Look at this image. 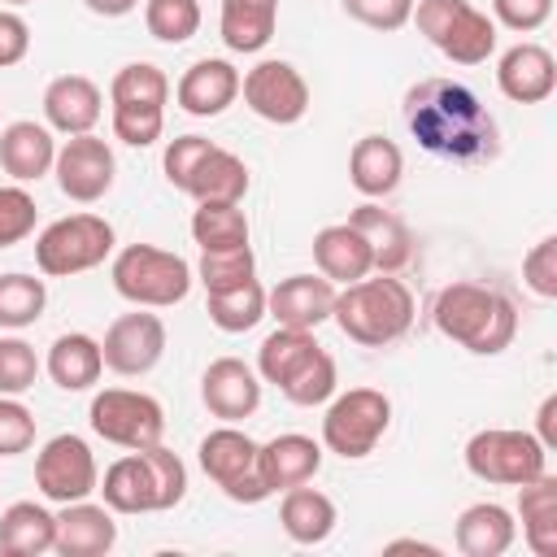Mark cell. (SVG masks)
I'll return each mask as SVG.
<instances>
[{"label": "cell", "mask_w": 557, "mask_h": 557, "mask_svg": "<svg viewBox=\"0 0 557 557\" xmlns=\"http://www.w3.org/2000/svg\"><path fill=\"white\" fill-rule=\"evenodd\" d=\"M431 322L444 339L461 344L474 357H496L513 344L518 335V309L505 292L487 287V283H448L435 292L431 300Z\"/></svg>", "instance_id": "7a4b0ae2"}, {"label": "cell", "mask_w": 557, "mask_h": 557, "mask_svg": "<svg viewBox=\"0 0 557 557\" xmlns=\"http://www.w3.org/2000/svg\"><path fill=\"white\" fill-rule=\"evenodd\" d=\"M48 287L35 274H0V331H22L44 318Z\"/></svg>", "instance_id": "74e56055"}, {"label": "cell", "mask_w": 557, "mask_h": 557, "mask_svg": "<svg viewBox=\"0 0 557 557\" xmlns=\"http://www.w3.org/2000/svg\"><path fill=\"white\" fill-rule=\"evenodd\" d=\"M335 357L326 352V348H318L278 392L292 400V405H300V409H313V405H326L331 396H335Z\"/></svg>", "instance_id": "ab89813d"}, {"label": "cell", "mask_w": 557, "mask_h": 557, "mask_svg": "<svg viewBox=\"0 0 557 557\" xmlns=\"http://www.w3.org/2000/svg\"><path fill=\"white\" fill-rule=\"evenodd\" d=\"M257 470H261L270 492L300 487V483H309L322 470V444L300 435V431L274 435L270 444H257Z\"/></svg>", "instance_id": "7402d4cb"}, {"label": "cell", "mask_w": 557, "mask_h": 557, "mask_svg": "<svg viewBox=\"0 0 557 557\" xmlns=\"http://www.w3.org/2000/svg\"><path fill=\"white\" fill-rule=\"evenodd\" d=\"M239 91H244V104L274 122V126H296L305 113H309V83L305 74L292 65V61H257L244 78H239Z\"/></svg>", "instance_id": "4fadbf2b"}, {"label": "cell", "mask_w": 557, "mask_h": 557, "mask_svg": "<svg viewBox=\"0 0 557 557\" xmlns=\"http://www.w3.org/2000/svg\"><path fill=\"white\" fill-rule=\"evenodd\" d=\"M265 318V287L257 278L226 287V292H209V322L226 335H244Z\"/></svg>", "instance_id": "8d00e7d4"}, {"label": "cell", "mask_w": 557, "mask_h": 557, "mask_svg": "<svg viewBox=\"0 0 557 557\" xmlns=\"http://www.w3.org/2000/svg\"><path fill=\"white\" fill-rule=\"evenodd\" d=\"M104 113V96L87 74H61L44 87V117L61 135H87Z\"/></svg>", "instance_id": "44dd1931"}, {"label": "cell", "mask_w": 557, "mask_h": 557, "mask_svg": "<svg viewBox=\"0 0 557 557\" xmlns=\"http://www.w3.org/2000/svg\"><path fill=\"white\" fill-rule=\"evenodd\" d=\"M453 535H457V548H461L466 557H500V553L513 548V540H518V522H513V513H509L505 505H496V500H479V505L461 509Z\"/></svg>", "instance_id": "f1b7e54d"}, {"label": "cell", "mask_w": 557, "mask_h": 557, "mask_svg": "<svg viewBox=\"0 0 557 557\" xmlns=\"http://www.w3.org/2000/svg\"><path fill=\"white\" fill-rule=\"evenodd\" d=\"M87 422L100 440L117 444V448H148L161 444L165 435V409L157 396L148 392H131V387H104L91 396Z\"/></svg>", "instance_id": "8fae6325"}, {"label": "cell", "mask_w": 557, "mask_h": 557, "mask_svg": "<svg viewBox=\"0 0 557 557\" xmlns=\"http://www.w3.org/2000/svg\"><path fill=\"white\" fill-rule=\"evenodd\" d=\"M100 352H104V366L113 374L139 379L165 357V322L135 305V313H122V318L109 322V331L100 339Z\"/></svg>", "instance_id": "9a60e30c"}, {"label": "cell", "mask_w": 557, "mask_h": 557, "mask_svg": "<svg viewBox=\"0 0 557 557\" xmlns=\"http://www.w3.org/2000/svg\"><path fill=\"white\" fill-rule=\"evenodd\" d=\"M348 222L366 235V244H370V257H374V270H379V274H400V270L413 261V235H409V226H405L392 209L357 205V209L348 213Z\"/></svg>", "instance_id": "d4e9b609"}, {"label": "cell", "mask_w": 557, "mask_h": 557, "mask_svg": "<svg viewBox=\"0 0 557 557\" xmlns=\"http://www.w3.org/2000/svg\"><path fill=\"white\" fill-rule=\"evenodd\" d=\"M209 148H213V139H205V135H178V139L165 144L161 165H165V178H170L174 191H187V178H191L196 165L209 157Z\"/></svg>", "instance_id": "ee69618b"}, {"label": "cell", "mask_w": 557, "mask_h": 557, "mask_svg": "<svg viewBox=\"0 0 557 557\" xmlns=\"http://www.w3.org/2000/svg\"><path fill=\"white\" fill-rule=\"evenodd\" d=\"M52 174H57V187L78 200V205H96L109 187H113V174H117V161H113V148L100 139V135H70L61 148H57V161H52Z\"/></svg>", "instance_id": "5bb4252c"}, {"label": "cell", "mask_w": 557, "mask_h": 557, "mask_svg": "<svg viewBox=\"0 0 557 557\" xmlns=\"http://www.w3.org/2000/svg\"><path fill=\"white\" fill-rule=\"evenodd\" d=\"M331 318L352 344L387 348L413 326V292L396 274H379V278L366 274L357 283H344V292H335Z\"/></svg>", "instance_id": "3957f363"}, {"label": "cell", "mask_w": 557, "mask_h": 557, "mask_svg": "<svg viewBox=\"0 0 557 557\" xmlns=\"http://www.w3.org/2000/svg\"><path fill=\"white\" fill-rule=\"evenodd\" d=\"M4 4H30V0H4Z\"/></svg>", "instance_id": "db71d44e"}, {"label": "cell", "mask_w": 557, "mask_h": 557, "mask_svg": "<svg viewBox=\"0 0 557 557\" xmlns=\"http://www.w3.org/2000/svg\"><path fill=\"white\" fill-rule=\"evenodd\" d=\"M196 278L205 283V292L239 287V283L257 278V257H252L248 244H239V248H209V252H200Z\"/></svg>", "instance_id": "f35d334b"}, {"label": "cell", "mask_w": 557, "mask_h": 557, "mask_svg": "<svg viewBox=\"0 0 557 557\" xmlns=\"http://www.w3.org/2000/svg\"><path fill=\"white\" fill-rule=\"evenodd\" d=\"M39 379V357L26 339L4 335L0 339V396H22Z\"/></svg>", "instance_id": "b9f144b4"}, {"label": "cell", "mask_w": 557, "mask_h": 557, "mask_svg": "<svg viewBox=\"0 0 557 557\" xmlns=\"http://www.w3.org/2000/svg\"><path fill=\"white\" fill-rule=\"evenodd\" d=\"M344 13L370 30H400L413 13V0H344Z\"/></svg>", "instance_id": "7dc6e473"}, {"label": "cell", "mask_w": 557, "mask_h": 557, "mask_svg": "<svg viewBox=\"0 0 557 557\" xmlns=\"http://www.w3.org/2000/svg\"><path fill=\"white\" fill-rule=\"evenodd\" d=\"M278 522H283L287 540H296V544H326L331 531H335V522H339V513H335V500L326 492L300 483V487H287L283 492Z\"/></svg>", "instance_id": "f546056e"}, {"label": "cell", "mask_w": 557, "mask_h": 557, "mask_svg": "<svg viewBox=\"0 0 557 557\" xmlns=\"http://www.w3.org/2000/svg\"><path fill=\"white\" fill-rule=\"evenodd\" d=\"M522 540L535 557H557V479L544 470L518 487Z\"/></svg>", "instance_id": "4dcf8cb0"}, {"label": "cell", "mask_w": 557, "mask_h": 557, "mask_svg": "<svg viewBox=\"0 0 557 557\" xmlns=\"http://www.w3.org/2000/svg\"><path fill=\"white\" fill-rule=\"evenodd\" d=\"M522 283L540 300H557V235H544L527 257H522Z\"/></svg>", "instance_id": "f6af8a7d"}, {"label": "cell", "mask_w": 557, "mask_h": 557, "mask_svg": "<svg viewBox=\"0 0 557 557\" xmlns=\"http://www.w3.org/2000/svg\"><path fill=\"white\" fill-rule=\"evenodd\" d=\"M387 426H392V400L379 387H348L326 405L322 448H331L344 461H361L379 448Z\"/></svg>", "instance_id": "52a82bcc"}, {"label": "cell", "mask_w": 557, "mask_h": 557, "mask_svg": "<svg viewBox=\"0 0 557 557\" xmlns=\"http://www.w3.org/2000/svg\"><path fill=\"white\" fill-rule=\"evenodd\" d=\"M96 17H126V13H135L139 9V0H83Z\"/></svg>", "instance_id": "816d5d0a"}, {"label": "cell", "mask_w": 557, "mask_h": 557, "mask_svg": "<svg viewBox=\"0 0 557 557\" xmlns=\"http://www.w3.org/2000/svg\"><path fill=\"white\" fill-rule=\"evenodd\" d=\"M52 161H57V139H52L48 126L22 117V122H9L0 131V165H4L9 178L35 183L52 170Z\"/></svg>", "instance_id": "484cf974"}, {"label": "cell", "mask_w": 557, "mask_h": 557, "mask_svg": "<svg viewBox=\"0 0 557 557\" xmlns=\"http://www.w3.org/2000/svg\"><path fill=\"white\" fill-rule=\"evenodd\" d=\"M96 492L104 496V505L113 513H161V492L152 479V466L139 448H131L126 457H117L104 479L96 483Z\"/></svg>", "instance_id": "603a6c76"}, {"label": "cell", "mask_w": 557, "mask_h": 557, "mask_svg": "<svg viewBox=\"0 0 557 557\" xmlns=\"http://www.w3.org/2000/svg\"><path fill=\"white\" fill-rule=\"evenodd\" d=\"M492 22H500V26H509V30H518V35H527V30H540L544 22H548V13H553V0H492Z\"/></svg>", "instance_id": "c3c4849f"}, {"label": "cell", "mask_w": 557, "mask_h": 557, "mask_svg": "<svg viewBox=\"0 0 557 557\" xmlns=\"http://www.w3.org/2000/svg\"><path fill=\"white\" fill-rule=\"evenodd\" d=\"M109 278H113V292L139 309H170L178 300H187L191 292V278L196 270L170 252V248H157V244H126L113 265H109Z\"/></svg>", "instance_id": "277c9868"}, {"label": "cell", "mask_w": 557, "mask_h": 557, "mask_svg": "<svg viewBox=\"0 0 557 557\" xmlns=\"http://www.w3.org/2000/svg\"><path fill=\"white\" fill-rule=\"evenodd\" d=\"M113 544H117V522H113L109 505H91V500L61 505L52 553H61V557H104Z\"/></svg>", "instance_id": "ffe728a7"}, {"label": "cell", "mask_w": 557, "mask_h": 557, "mask_svg": "<svg viewBox=\"0 0 557 557\" xmlns=\"http://www.w3.org/2000/svg\"><path fill=\"white\" fill-rule=\"evenodd\" d=\"M113 100V135L131 148H148L161 139L165 126V100H170V78L152 61H131L113 74L109 83Z\"/></svg>", "instance_id": "5b68a950"}, {"label": "cell", "mask_w": 557, "mask_h": 557, "mask_svg": "<svg viewBox=\"0 0 557 557\" xmlns=\"http://www.w3.org/2000/svg\"><path fill=\"white\" fill-rule=\"evenodd\" d=\"M496 87L513 104H540L557 87V61L540 44H513L496 61Z\"/></svg>", "instance_id": "ac0fdd59"}, {"label": "cell", "mask_w": 557, "mask_h": 557, "mask_svg": "<svg viewBox=\"0 0 557 557\" xmlns=\"http://www.w3.org/2000/svg\"><path fill=\"white\" fill-rule=\"evenodd\" d=\"M100 483L96 457L87 448L83 435H52L39 457H35V487L44 500L52 505H70V500H87Z\"/></svg>", "instance_id": "7c38bea8"}, {"label": "cell", "mask_w": 557, "mask_h": 557, "mask_svg": "<svg viewBox=\"0 0 557 557\" xmlns=\"http://www.w3.org/2000/svg\"><path fill=\"white\" fill-rule=\"evenodd\" d=\"M235 96H239V70L222 57H200L196 65L183 70V78L174 87L178 109L191 117H218L235 104Z\"/></svg>", "instance_id": "d6986e66"}, {"label": "cell", "mask_w": 557, "mask_h": 557, "mask_svg": "<svg viewBox=\"0 0 557 557\" xmlns=\"http://www.w3.org/2000/svg\"><path fill=\"white\" fill-rule=\"evenodd\" d=\"M35 218L39 209L26 187H0V248L22 244L35 231Z\"/></svg>", "instance_id": "7bdbcfd3"}, {"label": "cell", "mask_w": 557, "mask_h": 557, "mask_svg": "<svg viewBox=\"0 0 557 557\" xmlns=\"http://www.w3.org/2000/svg\"><path fill=\"white\" fill-rule=\"evenodd\" d=\"M396 548H413V553L440 557V548H435V544H426V540H392V544H387V553H396Z\"/></svg>", "instance_id": "f5cc1de1"}, {"label": "cell", "mask_w": 557, "mask_h": 557, "mask_svg": "<svg viewBox=\"0 0 557 557\" xmlns=\"http://www.w3.org/2000/svg\"><path fill=\"white\" fill-rule=\"evenodd\" d=\"M244 191H248V165L235 157V152H226V148H209V157L196 165V174L187 178V196H196V205L200 200H244Z\"/></svg>", "instance_id": "e575fe53"}, {"label": "cell", "mask_w": 557, "mask_h": 557, "mask_svg": "<svg viewBox=\"0 0 557 557\" xmlns=\"http://www.w3.org/2000/svg\"><path fill=\"white\" fill-rule=\"evenodd\" d=\"M196 457H200V470L222 487L226 500H235V505H261L265 496H274L265 487L261 470H257V440L248 431H239V426L226 422V426H218V431H209L200 440Z\"/></svg>", "instance_id": "30bf717a"}, {"label": "cell", "mask_w": 557, "mask_h": 557, "mask_svg": "<svg viewBox=\"0 0 557 557\" xmlns=\"http://www.w3.org/2000/svg\"><path fill=\"white\" fill-rule=\"evenodd\" d=\"M535 440L553 453L557 448V396H544L540 413H535Z\"/></svg>", "instance_id": "f907efd6"}, {"label": "cell", "mask_w": 557, "mask_h": 557, "mask_svg": "<svg viewBox=\"0 0 557 557\" xmlns=\"http://www.w3.org/2000/svg\"><path fill=\"white\" fill-rule=\"evenodd\" d=\"M313 261L331 283H357L374 270L370 244L352 222H331L313 235Z\"/></svg>", "instance_id": "4316f807"}, {"label": "cell", "mask_w": 557, "mask_h": 557, "mask_svg": "<svg viewBox=\"0 0 557 557\" xmlns=\"http://www.w3.org/2000/svg\"><path fill=\"white\" fill-rule=\"evenodd\" d=\"M200 400L222 422H244L261 405V374L239 357H218L200 374Z\"/></svg>", "instance_id": "2e32d148"}, {"label": "cell", "mask_w": 557, "mask_h": 557, "mask_svg": "<svg viewBox=\"0 0 557 557\" xmlns=\"http://www.w3.org/2000/svg\"><path fill=\"white\" fill-rule=\"evenodd\" d=\"M191 239L200 244V252L239 248L248 244V213L235 200H200L191 213Z\"/></svg>", "instance_id": "d590c367"}, {"label": "cell", "mask_w": 557, "mask_h": 557, "mask_svg": "<svg viewBox=\"0 0 557 557\" xmlns=\"http://www.w3.org/2000/svg\"><path fill=\"white\" fill-rule=\"evenodd\" d=\"M44 370H48V379H52L61 392H87V387L100 383V374H104L100 339H91L87 331H65V335H57L52 348H48Z\"/></svg>", "instance_id": "83f0119b"}, {"label": "cell", "mask_w": 557, "mask_h": 557, "mask_svg": "<svg viewBox=\"0 0 557 557\" xmlns=\"http://www.w3.org/2000/svg\"><path fill=\"white\" fill-rule=\"evenodd\" d=\"M144 26L161 44H187L200 30L196 0H144Z\"/></svg>", "instance_id": "60d3db41"}, {"label": "cell", "mask_w": 557, "mask_h": 557, "mask_svg": "<svg viewBox=\"0 0 557 557\" xmlns=\"http://www.w3.org/2000/svg\"><path fill=\"white\" fill-rule=\"evenodd\" d=\"M26 52H30V26H26V17L0 9V70L17 65Z\"/></svg>", "instance_id": "681fc988"}, {"label": "cell", "mask_w": 557, "mask_h": 557, "mask_svg": "<svg viewBox=\"0 0 557 557\" xmlns=\"http://www.w3.org/2000/svg\"><path fill=\"white\" fill-rule=\"evenodd\" d=\"M113 252V226L100 213H70L39 231L35 239V265L48 278H70L83 270H96Z\"/></svg>", "instance_id": "ba28073f"}, {"label": "cell", "mask_w": 557, "mask_h": 557, "mask_svg": "<svg viewBox=\"0 0 557 557\" xmlns=\"http://www.w3.org/2000/svg\"><path fill=\"white\" fill-rule=\"evenodd\" d=\"M322 344L313 339V331H296V326H274L265 339H261V348H257V374L265 379V383H274V387H283L313 352H318Z\"/></svg>", "instance_id": "836d02e7"}, {"label": "cell", "mask_w": 557, "mask_h": 557, "mask_svg": "<svg viewBox=\"0 0 557 557\" xmlns=\"http://www.w3.org/2000/svg\"><path fill=\"white\" fill-rule=\"evenodd\" d=\"M405 174V157L387 135H361L348 152V183L366 196V200H383L400 187Z\"/></svg>", "instance_id": "cb8c5ba5"}, {"label": "cell", "mask_w": 557, "mask_h": 557, "mask_svg": "<svg viewBox=\"0 0 557 557\" xmlns=\"http://www.w3.org/2000/svg\"><path fill=\"white\" fill-rule=\"evenodd\" d=\"M57 540V513H48L35 500H13L0 513V553L9 557H39L52 553Z\"/></svg>", "instance_id": "1f68e13d"}, {"label": "cell", "mask_w": 557, "mask_h": 557, "mask_svg": "<svg viewBox=\"0 0 557 557\" xmlns=\"http://www.w3.org/2000/svg\"><path fill=\"white\" fill-rule=\"evenodd\" d=\"M405 126L409 135L444 161L457 165H483L500 152L496 117L483 109V100L457 83V78H422L405 91Z\"/></svg>", "instance_id": "6da1fadb"}, {"label": "cell", "mask_w": 557, "mask_h": 557, "mask_svg": "<svg viewBox=\"0 0 557 557\" xmlns=\"http://www.w3.org/2000/svg\"><path fill=\"white\" fill-rule=\"evenodd\" d=\"M466 470L496 487H522L548 470V448L531 431L487 426L466 440Z\"/></svg>", "instance_id": "9c48e42d"}, {"label": "cell", "mask_w": 557, "mask_h": 557, "mask_svg": "<svg viewBox=\"0 0 557 557\" xmlns=\"http://www.w3.org/2000/svg\"><path fill=\"white\" fill-rule=\"evenodd\" d=\"M409 22L457 65H483L496 52V22L470 0H413Z\"/></svg>", "instance_id": "8992f818"}, {"label": "cell", "mask_w": 557, "mask_h": 557, "mask_svg": "<svg viewBox=\"0 0 557 557\" xmlns=\"http://www.w3.org/2000/svg\"><path fill=\"white\" fill-rule=\"evenodd\" d=\"M335 309V283L326 274H287L274 292H265V313L278 326L313 331Z\"/></svg>", "instance_id": "e0dca14e"}, {"label": "cell", "mask_w": 557, "mask_h": 557, "mask_svg": "<svg viewBox=\"0 0 557 557\" xmlns=\"http://www.w3.org/2000/svg\"><path fill=\"white\" fill-rule=\"evenodd\" d=\"M278 26V0H222V44L231 52H261L274 39Z\"/></svg>", "instance_id": "d6a6232c"}, {"label": "cell", "mask_w": 557, "mask_h": 557, "mask_svg": "<svg viewBox=\"0 0 557 557\" xmlns=\"http://www.w3.org/2000/svg\"><path fill=\"white\" fill-rule=\"evenodd\" d=\"M35 444V413L17 396H0V457H17Z\"/></svg>", "instance_id": "bcb514c9"}]
</instances>
